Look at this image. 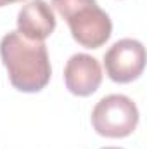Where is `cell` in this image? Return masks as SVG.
<instances>
[{
    "label": "cell",
    "instance_id": "6da1fadb",
    "mask_svg": "<svg viewBox=\"0 0 147 149\" xmlns=\"http://www.w3.org/2000/svg\"><path fill=\"white\" fill-rule=\"evenodd\" d=\"M0 57L14 88L35 94L50 81V61L47 45L24 38L19 31H9L0 40Z\"/></svg>",
    "mask_w": 147,
    "mask_h": 149
},
{
    "label": "cell",
    "instance_id": "7a4b0ae2",
    "mask_svg": "<svg viewBox=\"0 0 147 149\" xmlns=\"http://www.w3.org/2000/svg\"><path fill=\"white\" fill-rule=\"evenodd\" d=\"M50 7L68 21L71 35L81 47L99 49L111 38V17L95 0H52Z\"/></svg>",
    "mask_w": 147,
    "mask_h": 149
},
{
    "label": "cell",
    "instance_id": "3957f363",
    "mask_svg": "<svg viewBox=\"0 0 147 149\" xmlns=\"http://www.w3.org/2000/svg\"><path fill=\"white\" fill-rule=\"evenodd\" d=\"M90 120L99 135L123 139L135 132L139 125V108L130 97L123 94H111L95 104Z\"/></svg>",
    "mask_w": 147,
    "mask_h": 149
},
{
    "label": "cell",
    "instance_id": "277c9868",
    "mask_svg": "<svg viewBox=\"0 0 147 149\" xmlns=\"http://www.w3.org/2000/svg\"><path fill=\"white\" fill-rule=\"evenodd\" d=\"M106 73L116 83H130L144 73L146 47L133 38H121L104 56Z\"/></svg>",
    "mask_w": 147,
    "mask_h": 149
},
{
    "label": "cell",
    "instance_id": "5b68a950",
    "mask_svg": "<svg viewBox=\"0 0 147 149\" xmlns=\"http://www.w3.org/2000/svg\"><path fill=\"white\" fill-rule=\"evenodd\" d=\"M64 83L73 95H92L102 83L101 63L88 54L71 56L64 66Z\"/></svg>",
    "mask_w": 147,
    "mask_h": 149
},
{
    "label": "cell",
    "instance_id": "8992f818",
    "mask_svg": "<svg viewBox=\"0 0 147 149\" xmlns=\"http://www.w3.org/2000/svg\"><path fill=\"white\" fill-rule=\"evenodd\" d=\"M55 30V16L45 0H31L17 14V31L28 40L43 42Z\"/></svg>",
    "mask_w": 147,
    "mask_h": 149
},
{
    "label": "cell",
    "instance_id": "52a82bcc",
    "mask_svg": "<svg viewBox=\"0 0 147 149\" xmlns=\"http://www.w3.org/2000/svg\"><path fill=\"white\" fill-rule=\"evenodd\" d=\"M16 2H23V0H0V7L10 5V3H16Z\"/></svg>",
    "mask_w": 147,
    "mask_h": 149
},
{
    "label": "cell",
    "instance_id": "ba28073f",
    "mask_svg": "<svg viewBox=\"0 0 147 149\" xmlns=\"http://www.w3.org/2000/svg\"><path fill=\"white\" fill-rule=\"evenodd\" d=\"M102 149H121V148H102Z\"/></svg>",
    "mask_w": 147,
    "mask_h": 149
}]
</instances>
